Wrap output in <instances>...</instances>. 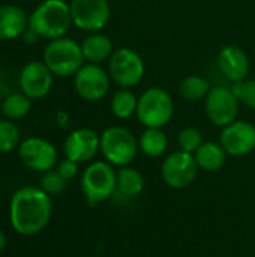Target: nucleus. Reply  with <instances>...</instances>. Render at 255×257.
Segmentation results:
<instances>
[{
  "label": "nucleus",
  "instance_id": "obj_1",
  "mask_svg": "<svg viewBox=\"0 0 255 257\" xmlns=\"http://www.w3.org/2000/svg\"><path fill=\"white\" fill-rule=\"evenodd\" d=\"M53 215L51 196L41 187H23L17 190L9 203V220L12 229L23 236L41 233Z\"/></svg>",
  "mask_w": 255,
  "mask_h": 257
},
{
  "label": "nucleus",
  "instance_id": "obj_2",
  "mask_svg": "<svg viewBox=\"0 0 255 257\" xmlns=\"http://www.w3.org/2000/svg\"><path fill=\"white\" fill-rule=\"evenodd\" d=\"M71 26V6L65 0H44L29 17V27L50 41L65 36Z\"/></svg>",
  "mask_w": 255,
  "mask_h": 257
},
{
  "label": "nucleus",
  "instance_id": "obj_3",
  "mask_svg": "<svg viewBox=\"0 0 255 257\" xmlns=\"http://www.w3.org/2000/svg\"><path fill=\"white\" fill-rule=\"evenodd\" d=\"M81 44L71 38L51 39L44 48V63L57 77H72L84 65Z\"/></svg>",
  "mask_w": 255,
  "mask_h": 257
},
{
  "label": "nucleus",
  "instance_id": "obj_4",
  "mask_svg": "<svg viewBox=\"0 0 255 257\" xmlns=\"http://www.w3.org/2000/svg\"><path fill=\"white\" fill-rule=\"evenodd\" d=\"M135 114L146 128H164L174 114L173 98L165 89L150 87L138 96Z\"/></svg>",
  "mask_w": 255,
  "mask_h": 257
},
{
  "label": "nucleus",
  "instance_id": "obj_5",
  "mask_svg": "<svg viewBox=\"0 0 255 257\" xmlns=\"http://www.w3.org/2000/svg\"><path fill=\"white\" fill-rule=\"evenodd\" d=\"M117 172L107 161L90 163L81 175V191L89 205H99L116 193Z\"/></svg>",
  "mask_w": 255,
  "mask_h": 257
},
{
  "label": "nucleus",
  "instance_id": "obj_6",
  "mask_svg": "<svg viewBox=\"0 0 255 257\" xmlns=\"http://www.w3.org/2000/svg\"><path fill=\"white\" fill-rule=\"evenodd\" d=\"M138 142L123 126H110L101 134V152L111 166L126 167L138 154Z\"/></svg>",
  "mask_w": 255,
  "mask_h": 257
},
{
  "label": "nucleus",
  "instance_id": "obj_7",
  "mask_svg": "<svg viewBox=\"0 0 255 257\" xmlns=\"http://www.w3.org/2000/svg\"><path fill=\"white\" fill-rule=\"evenodd\" d=\"M146 72L144 60L129 47L117 48L108 60L110 78L120 87L131 89L137 86Z\"/></svg>",
  "mask_w": 255,
  "mask_h": 257
},
{
  "label": "nucleus",
  "instance_id": "obj_8",
  "mask_svg": "<svg viewBox=\"0 0 255 257\" xmlns=\"http://www.w3.org/2000/svg\"><path fill=\"white\" fill-rule=\"evenodd\" d=\"M197 173L198 166L195 157L180 149L170 154L161 166L162 181L173 190H183L189 187L195 181Z\"/></svg>",
  "mask_w": 255,
  "mask_h": 257
},
{
  "label": "nucleus",
  "instance_id": "obj_9",
  "mask_svg": "<svg viewBox=\"0 0 255 257\" xmlns=\"http://www.w3.org/2000/svg\"><path fill=\"white\" fill-rule=\"evenodd\" d=\"M69 6L72 24L90 33L102 30L111 17L110 0H71Z\"/></svg>",
  "mask_w": 255,
  "mask_h": 257
},
{
  "label": "nucleus",
  "instance_id": "obj_10",
  "mask_svg": "<svg viewBox=\"0 0 255 257\" xmlns=\"http://www.w3.org/2000/svg\"><path fill=\"white\" fill-rule=\"evenodd\" d=\"M110 74L98 63H84L74 75V87L80 98L89 102L101 101L110 90Z\"/></svg>",
  "mask_w": 255,
  "mask_h": 257
},
{
  "label": "nucleus",
  "instance_id": "obj_11",
  "mask_svg": "<svg viewBox=\"0 0 255 257\" xmlns=\"http://www.w3.org/2000/svg\"><path fill=\"white\" fill-rule=\"evenodd\" d=\"M239 104L240 102L234 96L231 87L215 86L204 99V111L215 126L224 128L237 119Z\"/></svg>",
  "mask_w": 255,
  "mask_h": 257
},
{
  "label": "nucleus",
  "instance_id": "obj_12",
  "mask_svg": "<svg viewBox=\"0 0 255 257\" xmlns=\"http://www.w3.org/2000/svg\"><path fill=\"white\" fill-rule=\"evenodd\" d=\"M18 157L27 169L38 173H45L54 169L59 155L51 142L41 137H29L20 143Z\"/></svg>",
  "mask_w": 255,
  "mask_h": 257
},
{
  "label": "nucleus",
  "instance_id": "obj_13",
  "mask_svg": "<svg viewBox=\"0 0 255 257\" xmlns=\"http://www.w3.org/2000/svg\"><path fill=\"white\" fill-rule=\"evenodd\" d=\"M53 75L54 74L44 63V60H32L26 63L20 72V89L32 101L42 99L53 87Z\"/></svg>",
  "mask_w": 255,
  "mask_h": 257
},
{
  "label": "nucleus",
  "instance_id": "obj_14",
  "mask_svg": "<svg viewBox=\"0 0 255 257\" xmlns=\"http://www.w3.org/2000/svg\"><path fill=\"white\" fill-rule=\"evenodd\" d=\"M219 143L230 157H243L255 149V126L248 120H234L224 126Z\"/></svg>",
  "mask_w": 255,
  "mask_h": 257
},
{
  "label": "nucleus",
  "instance_id": "obj_15",
  "mask_svg": "<svg viewBox=\"0 0 255 257\" xmlns=\"http://www.w3.org/2000/svg\"><path fill=\"white\" fill-rule=\"evenodd\" d=\"M65 157L75 163L92 161L101 151V136L90 128H77L65 140Z\"/></svg>",
  "mask_w": 255,
  "mask_h": 257
},
{
  "label": "nucleus",
  "instance_id": "obj_16",
  "mask_svg": "<svg viewBox=\"0 0 255 257\" xmlns=\"http://www.w3.org/2000/svg\"><path fill=\"white\" fill-rule=\"evenodd\" d=\"M218 68L233 83L245 80L249 74L248 54L237 45H225L218 53Z\"/></svg>",
  "mask_w": 255,
  "mask_h": 257
},
{
  "label": "nucleus",
  "instance_id": "obj_17",
  "mask_svg": "<svg viewBox=\"0 0 255 257\" xmlns=\"http://www.w3.org/2000/svg\"><path fill=\"white\" fill-rule=\"evenodd\" d=\"M29 27V17L26 11L17 5L0 6V39L14 41L21 38Z\"/></svg>",
  "mask_w": 255,
  "mask_h": 257
},
{
  "label": "nucleus",
  "instance_id": "obj_18",
  "mask_svg": "<svg viewBox=\"0 0 255 257\" xmlns=\"http://www.w3.org/2000/svg\"><path fill=\"white\" fill-rule=\"evenodd\" d=\"M81 51L87 63H98V65L105 60H110L111 54L114 53L111 39L99 32L90 33L83 39Z\"/></svg>",
  "mask_w": 255,
  "mask_h": 257
},
{
  "label": "nucleus",
  "instance_id": "obj_19",
  "mask_svg": "<svg viewBox=\"0 0 255 257\" xmlns=\"http://www.w3.org/2000/svg\"><path fill=\"white\" fill-rule=\"evenodd\" d=\"M144 190V178L134 167H120L116 179V193L123 199H135Z\"/></svg>",
  "mask_w": 255,
  "mask_h": 257
},
{
  "label": "nucleus",
  "instance_id": "obj_20",
  "mask_svg": "<svg viewBox=\"0 0 255 257\" xmlns=\"http://www.w3.org/2000/svg\"><path fill=\"white\" fill-rule=\"evenodd\" d=\"M198 169L204 172H218L224 167L227 161V152L221 146V143L204 142L198 151L194 154Z\"/></svg>",
  "mask_w": 255,
  "mask_h": 257
},
{
  "label": "nucleus",
  "instance_id": "obj_21",
  "mask_svg": "<svg viewBox=\"0 0 255 257\" xmlns=\"http://www.w3.org/2000/svg\"><path fill=\"white\" fill-rule=\"evenodd\" d=\"M138 148L149 158L162 157L168 149V137L162 128H146L138 140Z\"/></svg>",
  "mask_w": 255,
  "mask_h": 257
},
{
  "label": "nucleus",
  "instance_id": "obj_22",
  "mask_svg": "<svg viewBox=\"0 0 255 257\" xmlns=\"http://www.w3.org/2000/svg\"><path fill=\"white\" fill-rule=\"evenodd\" d=\"M137 105H138V98L132 93L131 89L120 87L114 95L111 96L110 101V108L114 117L117 119H129L137 113Z\"/></svg>",
  "mask_w": 255,
  "mask_h": 257
},
{
  "label": "nucleus",
  "instance_id": "obj_23",
  "mask_svg": "<svg viewBox=\"0 0 255 257\" xmlns=\"http://www.w3.org/2000/svg\"><path fill=\"white\" fill-rule=\"evenodd\" d=\"M210 89H212L210 83L204 77H201V75H189L180 83L179 93H180V96L183 99L194 102V101L206 99Z\"/></svg>",
  "mask_w": 255,
  "mask_h": 257
},
{
  "label": "nucleus",
  "instance_id": "obj_24",
  "mask_svg": "<svg viewBox=\"0 0 255 257\" xmlns=\"http://www.w3.org/2000/svg\"><path fill=\"white\" fill-rule=\"evenodd\" d=\"M30 110H32V99L26 96L23 92L11 93L9 96L5 98L2 104L3 114L11 120H18L26 117Z\"/></svg>",
  "mask_w": 255,
  "mask_h": 257
},
{
  "label": "nucleus",
  "instance_id": "obj_25",
  "mask_svg": "<svg viewBox=\"0 0 255 257\" xmlns=\"http://www.w3.org/2000/svg\"><path fill=\"white\" fill-rule=\"evenodd\" d=\"M20 130L12 120H0V154H9L20 146Z\"/></svg>",
  "mask_w": 255,
  "mask_h": 257
},
{
  "label": "nucleus",
  "instance_id": "obj_26",
  "mask_svg": "<svg viewBox=\"0 0 255 257\" xmlns=\"http://www.w3.org/2000/svg\"><path fill=\"white\" fill-rule=\"evenodd\" d=\"M203 143H204L203 134L195 126H186L177 136V145H179L180 151L188 152V154H192V155L198 151V148Z\"/></svg>",
  "mask_w": 255,
  "mask_h": 257
},
{
  "label": "nucleus",
  "instance_id": "obj_27",
  "mask_svg": "<svg viewBox=\"0 0 255 257\" xmlns=\"http://www.w3.org/2000/svg\"><path fill=\"white\" fill-rule=\"evenodd\" d=\"M68 181L65 178H62V175L57 170H48L45 173H42L41 181H39V187L50 196H59L66 190Z\"/></svg>",
  "mask_w": 255,
  "mask_h": 257
},
{
  "label": "nucleus",
  "instance_id": "obj_28",
  "mask_svg": "<svg viewBox=\"0 0 255 257\" xmlns=\"http://www.w3.org/2000/svg\"><path fill=\"white\" fill-rule=\"evenodd\" d=\"M231 90L239 102L255 110V80H240L233 83Z\"/></svg>",
  "mask_w": 255,
  "mask_h": 257
},
{
  "label": "nucleus",
  "instance_id": "obj_29",
  "mask_svg": "<svg viewBox=\"0 0 255 257\" xmlns=\"http://www.w3.org/2000/svg\"><path fill=\"white\" fill-rule=\"evenodd\" d=\"M56 170L62 175V178H65L69 182L74 178H77V175H78V163H75L69 158H65L63 161H60L57 164Z\"/></svg>",
  "mask_w": 255,
  "mask_h": 257
},
{
  "label": "nucleus",
  "instance_id": "obj_30",
  "mask_svg": "<svg viewBox=\"0 0 255 257\" xmlns=\"http://www.w3.org/2000/svg\"><path fill=\"white\" fill-rule=\"evenodd\" d=\"M39 38H41V36H39V35H38L32 27H27V29H26V32H24V33H23V36H21V39H23L26 44H29V45H30V44H35Z\"/></svg>",
  "mask_w": 255,
  "mask_h": 257
},
{
  "label": "nucleus",
  "instance_id": "obj_31",
  "mask_svg": "<svg viewBox=\"0 0 255 257\" xmlns=\"http://www.w3.org/2000/svg\"><path fill=\"white\" fill-rule=\"evenodd\" d=\"M56 123L60 126V128H66L69 125V114L63 110L57 111L56 113Z\"/></svg>",
  "mask_w": 255,
  "mask_h": 257
},
{
  "label": "nucleus",
  "instance_id": "obj_32",
  "mask_svg": "<svg viewBox=\"0 0 255 257\" xmlns=\"http://www.w3.org/2000/svg\"><path fill=\"white\" fill-rule=\"evenodd\" d=\"M6 245H8V238H6L5 232L0 229V253L6 248Z\"/></svg>",
  "mask_w": 255,
  "mask_h": 257
}]
</instances>
